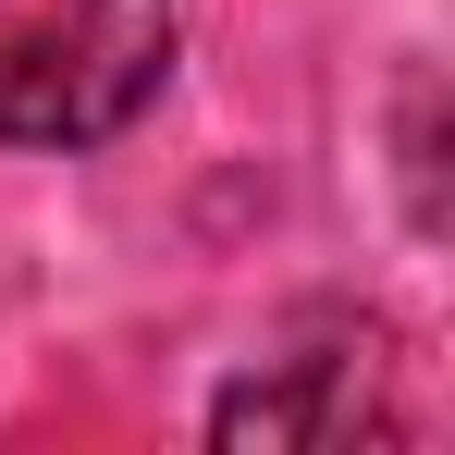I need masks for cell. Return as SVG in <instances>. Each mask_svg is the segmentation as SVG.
Returning a JSON list of instances; mask_svg holds the SVG:
<instances>
[{"mask_svg": "<svg viewBox=\"0 0 455 455\" xmlns=\"http://www.w3.org/2000/svg\"><path fill=\"white\" fill-rule=\"evenodd\" d=\"M172 0H0V148H99L172 75Z\"/></svg>", "mask_w": 455, "mask_h": 455, "instance_id": "6da1fadb", "label": "cell"}, {"mask_svg": "<svg viewBox=\"0 0 455 455\" xmlns=\"http://www.w3.org/2000/svg\"><path fill=\"white\" fill-rule=\"evenodd\" d=\"M394 431H406V406H394V332L357 320V307L296 320L210 406V443H259V455H345V443H394Z\"/></svg>", "mask_w": 455, "mask_h": 455, "instance_id": "7a4b0ae2", "label": "cell"}, {"mask_svg": "<svg viewBox=\"0 0 455 455\" xmlns=\"http://www.w3.org/2000/svg\"><path fill=\"white\" fill-rule=\"evenodd\" d=\"M431 99H443V86L419 62V75H406V136H394V148H406V222L419 234H443V124H431Z\"/></svg>", "mask_w": 455, "mask_h": 455, "instance_id": "3957f363", "label": "cell"}]
</instances>
